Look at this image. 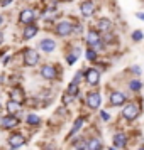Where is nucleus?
Returning <instances> with one entry per match:
<instances>
[{"label": "nucleus", "mask_w": 144, "mask_h": 150, "mask_svg": "<svg viewBox=\"0 0 144 150\" xmlns=\"http://www.w3.org/2000/svg\"><path fill=\"white\" fill-rule=\"evenodd\" d=\"M22 59H24V64H26V66L32 68V66H36V64L39 62V54H37V51L27 47V49L22 51Z\"/></svg>", "instance_id": "obj_1"}, {"label": "nucleus", "mask_w": 144, "mask_h": 150, "mask_svg": "<svg viewBox=\"0 0 144 150\" xmlns=\"http://www.w3.org/2000/svg\"><path fill=\"white\" fill-rule=\"evenodd\" d=\"M36 21V12L32 8H24L21 10V14H19V22L24 24V25H31V24H34Z\"/></svg>", "instance_id": "obj_2"}, {"label": "nucleus", "mask_w": 144, "mask_h": 150, "mask_svg": "<svg viewBox=\"0 0 144 150\" xmlns=\"http://www.w3.org/2000/svg\"><path fill=\"white\" fill-rule=\"evenodd\" d=\"M19 123H21V120L17 116H12V115H5V116L0 118V127L5 128V130L15 128V127H19Z\"/></svg>", "instance_id": "obj_3"}, {"label": "nucleus", "mask_w": 144, "mask_h": 150, "mask_svg": "<svg viewBox=\"0 0 144 150\" xmlns=\"http://www.w3.org/2000/svg\"><path fill=\"white\" fill-rule=\"evenodd\" d=\"M122 115L125 120H129V122H132V120H136L137 115H139V108H137V105H134V103H129L125 108L122 110Z\"/></svg>", "instance_id": "obj_4"}, {"label": "nucleus", "mask_w": 144, "mask_h": 150, "mask_svg": "<svg viewBox=\"0 0 144 150\" xmlns=\"http://www.w3.org/2000/svg\"><path fill=\"white\" fill-rule=\"evenodd\" d=\"M73 32V24L68 21H63L59 22L58 25H56V34L58 35H61V37H64V35H69Z\"/></svg>", "instance_id": "obj_5"}, {"label": "nucleus", "mask_w": 144, "mask_h": 150, "mask_svg": "<svg viewBox=\"0 0 144 150\" xmlns=\"http://www.w3.org/2000/svg\"><path fill=\"white\" fill-rule=\"evenodd\" d=\"M41 76L44 78V79H56L58 78V71H56V68L53 66V64H44L41 68Z\"/></svg>", "instance_id": "obj_6"}, {"label": "nucleus", "mask_w": 144, "mask_h": 150, "mask_svg": "<svg viewBox=\"0 0 144 150\" xmlns=\"http://www.w3.org/2000/svg\"><path fill=\"white\" fill-rule=\"evenodd\" d=\"M85 79H87V83L88 84H92V86H95V84H98V81H100V71L98 69H88V71H85Z\"/></svg>", "instance_id": "obj_7"}, {"label": "nucleus", "mask_w": 144, "mask_h": 150, "mask_svg": "<svg viewBox=\"0 0 144 150\" xmlns=\"http://www.w3.org/2000/svg\"><path fill=\"white\" fill-rule=\"evenodd\" d=\"M9 96H10V100L15 103H22L24 101V91H22L21 86H14V88L9 91Z\"/></svg>", "instance_id": "obj_8"}, {"label": "nucleus", "mask_w": 144, "mask_h": 150, "mask_svg": "<svg viewBox=\"0 0 144 150\" xmlns=\"http://www.w3.org/2000/svg\"><path fill=\"white\" fill-rule=\"evenodd\" d=\"M100 103H102V100H100V95L98 93H88V96H87V105H88L92 110H97L98 106H100Z\"/></svg>", "instance_id": "obj_9"}, {"label": "nucleus", "mask_w": 144, "mask_h": 150, "mask_svg": "<svg viewBox=\"0 0 144 150\" xmlns=\"http://www.w3.org/2000/svg\"><path fill=\"white\" fill-rule=\"evenodd\" d=\"M24 143H26V140H24V137H22L21 133H12V135L9 137V145H10L12 149H19Z\"/></svg>", "instance_id": "obj_10"}, {"label": "nucleus", "mask_w": 144, "mask_h": 150, "mask_svg": "<svg viewBox=\"0 0 144 150\" xmlns=\"http://www.w3.org/2000/svg\"><path fill=\"white\" fill-rule=\"evenodd\" d=\"M80 12H82L85 17H90V15L95 12V4L92 2V0H87V2H82V5H80Z\"/></svg>", "instance_id": "obj_11"}, {"label": "nucleus", "mask_w": 144, "mask_h": 150, "mask_svg": "<svg viewBox=\"0 0 144 150\" xmlns=\"http://www.w3.org/2000/svg\"><path fill=\"white\" fill-rule=\"evenodd\" d=\"M124 101H125V95H124V93H120V91H114V93L110 95L109 103L112 105V106H120Z\"/></svg>", "instance_id": "obj_12"}, {"label": "nucleus", "mask_w": 144, "mask_h": 150, "mask_svg": "<svg viewBox=\"0 0 144 150\" xmlns=\"http://www.w3.org/2000/svg\"><path fill=\"white\" fill-rule=\"evenodd\" d=\"M39 49L44 51V52H53L56 49V42L53 41V39H48V37H46V39H42V41L39 42Z\"/></svg>", "instance_id": "obj_13"}, {"label": "nucleus", "mask_w": 144, "mask_h": 150, "mask_svg": "<svg viewBox=\"0 0 144 150\" xmlns=\"http://www.w3.org/2000/svg\"><path fill=\"white\" fill-rule=\"evenodd\" d=\"M36 34H37V25H36V24L26 25V29H24V34H22V39H24V41H29V39H32Z\"/></svg>", "instance_id": "obj_14"}, {"label": "nucleus", "mask_w": 144, "mask_h": 150, "mask_svg": "<svg viewBox=\"0 0 144 150\" xmlns=\"http://www.w3.org/2000/svg\"><path fill=\"white\" fill-rule=\"evenodd\" d=\"M5 108H7L9 115L15 116V113L21 111V103H15V101H12V100H9V101L5 103Z\"/></svg>", "instance_id": "obj_15"}, {"label": "nucleus", "mask_w": 144, "mask_h": 150, "mask_svg": "<svg viewBox=\"0 0 144 150\" xmlns=\"http://www.w3.org/2000/svg\"><path fill=\"white\" fill-rule=\"evenodd\" d=\"M110 29H112V22L109 19H100L98 24H97V30H100V32H110Z\"/></svg>", "instance_id": "obj_16"}, {"label": "nucleus", "mask_w": 144, "mask_h": 150, "mask_svg": "<svg viewBox=\"0 0 144 150\" xmlns=\"http://www.w3.org/2000/svg\"><path fill=\"white\" fill-rule=\"evenodd\" d=\"M87 42H88L90 49H92L95 44H98V42H100V34H98V32H95V30H90L88 35H87Z\"/></svg>", "instance_id": "obj_17"}, {"label": "nucleus", "mask_w": 144, "mask_h": 150, "mask_svg": "<svg viewBox=\"0 0 144 150\" xmlns=\"http://www.w3.org/2000/svg\"><path fill=\"white\" fill-rule=\"evenodd\" d=\"M87 150H102V140L100 138H92V140H88Z\"/></svg>", "instance_id": "obj_18"}, {"label": "nucleus", "mask_w": 144, "mask_h": 150, "mask_svg": "<svg viewBox=\"0 0 144 150\" xmlns=\"http://www.w3.org/2000/svg\"><path fill=\"white\" fill-rule=\"evenodd\" d=\"M125 143H127V138H125L124 133H117V135L114 137V145H115V147L122 149V147H125Z\"/></svg>", "instance_id": "obj_19"}, {"label": "nucleus", "mask_w": 144, "mask_h": 150, "mask_svg": "<svg viewBox=\"0 0 144 150\" xmlns=\"http://www.w3.org/2000/svg\"><path fill=\"white\" fill-rule=\"evenodd\" d=\"M83 122H85V118H83V116H80V118H76V122H75V125H73V128H71V132H69V135H73V133H76L78 130L82 128Z\"/></svg>", "instance_id": "obj_20"}, {"label": "nucleus", "mask_w": 144, "mask_h": 150, "mask_svg": "<svg viewBox=\"0 0 144 150\" xmlns=\"http://www.w3.org/2000/svg\"><path fill=\"white\" fill-rule=\"evenodd\" d=\"M66 95H69V96H76V95H78V84H76V83H73V81L69 83Z\"/></svg>", "instance_id": "obj_21"}, {"label": "nucleus", "mask_w": 144, "mask_h": 150, "mask_svg": "<svg viewBox=\"0 0 144 150\" xmlns=\"http://www.w3.org/2000/svg\"><path fill=\"white\" fill-rule=\"evenodd\" d=\"M27 123L32 125V127H34V125H39V123H41V118L37 115H34V113H31V115H27Z\"/></svg>", "instance_id": "obj_22"}, {"label": "nucleus", "mask_w": 144, "mask_h": 150, "mask_svg": "<svg viewBox=\"0 0 144 150\" xmlns=\"http://www.w3.org/2000/svg\"><path fill=\"white\" fill-rule=\"evenodd\" d=\"M76 150H87V142H85V138H78V142L75 143Z\"/></svg>", "instance_id": "obj_23"}, {"label": "nucleus", "mask_w": 144, "mask_h": 150, "mask_svg": "<svg viewBox=\"0 0 144 150\" xmlns=\"http://www.w3.org/2000/svg\"><path fill=\"white\" fill-rule=\"evenodd\" d=\"M141 86H143V84H141V81H137V79H134V81L129 83V88L132 89V91H139Z\"/></svg>", "instance_id": "obj_24"}, {"label": "nucleus", "mask_w": 144, "mask_h": 150, "mask_svg": "<svg viewBox=\"0 0 144 150\" xmlns=\"http://www.w3.org/2000/svg\"><path fill=\"white\" fill-rule=\"evenodd\" d=\"M87 59H88V61H95L97 59V52L93 49H88V51H87Z\"/></svg>", "instance_id": "obj_25"}, {"label": "nucleus", "mask_w": 144, "mask_h": 150, "mask_svg": "<svg viewBox=\"0 0 144 150\" xmlns=\"http://www.w3.org/2000/svg\"><path fill=\"white\" fill-rule=\"evenodd\" d=\"M132 41H143V30H134L132 32Z\"/></svg>", "instance_id": "obj_26"}, {"label": "nucleus", "mask_w": 144, "mask_h": 150, "mask_svg": "<svg viewBox=\"0 0 144 150\" xmlns=\"http://www.w3.org/2000/svg\"><path fill=\"white\" fill-rule=\"evenodd\" d=\"M83 76H85V73H83V71H78V73H76V76H75V79H73V83H76V84H78V83L83 79Z\"/></svg>", "instance_id": "obj_27"}, {"label": "nucleus", "mask_w": 144, "mask_h": 150, "mask_svg": "<svg viewBox=\"0 0 144 150\" xmlns=\"http://www.w3.org/2000/svg\"><path fill=\"white\" fill-rule=\"evenodd\" d=\"M76 57H78L76 54H68V57H66L68 64H75V62H76Z\"/></svg>", "instance_id": "obj_28"}, {"label": "nucleus", "mask_w": 144, "mask_h": 150, "mask_svg": "<svg viewBox=\"0 0 144 150\" xmlns=\"http://www.w3.org/2000/svg\"><path fill=\"white\" fill-rule=\"evenodd\" d=\"M10 2H12V0H0V5H2V7H7Z\"/></svg>", "instance_id": "obj_29"}, {"label": "nucleus", "mask_w": 144, "mask_h": 150, "mask_svg": "<svg viewBox=\"0 0 144 150\" xmlns=\"http://www.w3.org/2000/svg\"><path fill=\"white\" fill-rule=\"evenodd\" d=\"M132 71H134V74H141V68H139V66L132 68Z\"/></svg>", "instance_id": "obj_30"}, {"label": "nucleus", "mask_w": 144, "mask_h": 150, "mask_svg": "<svg viewBox=\"0 0 144 150\" xmlns=\"http://www.w3.org/2000/svg\"><path fill=\"white\" fill-rule=\"evenodd\" d=\"M71 98H73V96H69V95H64V100H63V101H64V103H69V101H71Z\"/></svg>", "instance_id": "obj_31"}, {"label": "nucleus", "mask_w": 144, "mask_h": 150, "mask_svg": "<svg viewBox=\"0 0 144 150\" xmlns=\"http://www.w3.org/2000/svg\"><path fill=\"white\" fill-rule=\"evenodd\" d=\"M110 116L107 115V113H105V111H102V120H105V122H107V120H109Z\"/></svg>", "instance_id": "obj_32"}, {"label": "nucleus", "mask_w": 144, "mask_h": 150, "mask_svg": "<svg viewBox=\"0 0 144 150\" xmlns=\"http://www.w3.org/2000/svg\"><path fill=\"white\" fill-rule=\"evenodd\" d=\"M2 42H4V32L0 30V46H2Z\"/></svg>", "instance_id": "obj_33"}, {"label": "nucleus", "mask_w": 144, "mask_h": 150, "mask_svg": "<svg viewBox=\"0 0 144 150\" xmlns=\"http://www.w3.org/2000/svg\"><path fill=\"white\" fill-rule=\"evenodd\" d=\"M137 17H139L141 21H144V14H143V12H139V14H137Z\"/></svg>", "instance_id": "obj_34"}, {"label": "nucleus", "mask_w": 144, "mask_h": 150, "mask_svg": "<svg viewBox=\"0 0 144 150\" xmlns=\"http://www.w3.org/2000/svg\"><path fill=\"white\" fill-rule=\"evenodd\" d=\"M4 24V15H0V25Z\"/></svg>", "instance_id": "obj_35"}, {"label": "nucleus", "mask_w": 144, "mask_h": 150, "mask_svg": "<svg viewBox=\"0 0 144 150\" xmlns=\"http://www.w3.org/2000/svg\"><path fill=\"white\" fill-rule=\"evenodd\" d=\"M61 2H71V0H61Z\"/></svg>", "instance_id": "obj_36"}, {"label": "nucleus", "mask_w": 144, "mask_h": 150, "mask_svg": "<svg viewBox=\"0 0 144 150\" xmlns=\"http://www.w3.org/2000/svg\"><path fill=\"white\" fill-rule=\"evenodd\" d=\"M139 150H144V147H141V149H139Z\"/></svg>", "instance_id": "obj_37"}, {"label": "nucleus", "mask_w": 144, "mask_h": 150, "mask_svg": "<svg viewBox=\"0 0 144 150\" xmlns=\"http://www.w3.org/2000/svg\"><path fill=\"white\" fill-rule=\"evenodd\" d=\"M112 150H114V149H112Z\"/></svg>", "instance_id": "obj_38"}]
</instances>
